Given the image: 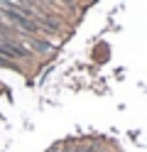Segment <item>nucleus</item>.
I'll return each mask as SVG.
<instances>
[{
  "instance_id": "f257e3e1",
  "label": "nucleus",
  "mask_w": 147,
  "mask_h": 152,
  "mask_svg": "<svg viewBox=\"0 0 147 152\" xmlns=\"http://www.w3.org/2000/svg\"><path fill=\"white\" fill-rule=\"evenodd\" d=\"M66 3H71V0H66Z\"/></svg>"
}]
</instances>
